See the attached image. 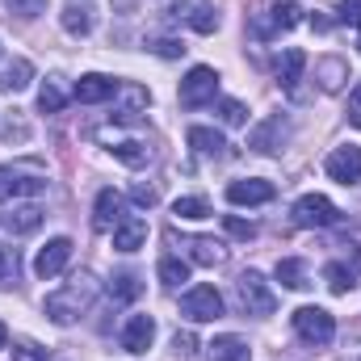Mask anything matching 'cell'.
<instances>
[{
  "mask_svg": "<svg viewBox=\"0 0 361 361\" xmlns=\"http://www.w3.org/2000/svg\"><path fill=\"white\" fill-rule=\"evenodd\" d=\"M92 298H97V281H92L89 273H80V277H72L68 286L51 290L42 307H47L51 324L68 328V324H76V319H80V311H89V307H92Z\"/></svg>",
  "mask_w": 361,
  "mask_h": 361,
  "instance_id": "cell-1",
  "label": "cell"
},
{
  "mask_svg": "<svg viewBox=\"0 0 361 361\" xmlns=\"http://www.w3.org/2000/svg\"><path fill=\"white\" fill-rule=\"evenodd\" d=\"M294 332H298L311 349H324V345H332V336H336V319H332L324 307H298V311H294Z\"/></svg>",
  "mask_w": 361,
  "mask_h": 361,
  "instance_id": "cell-2",
  "label": "cell"
},
{
  "mask_svg": "<svg viewBox=\"0 0 361 361\" xmlns=\"http://www.w3.org/2000/svg\"><path fill=\"white\" fill-rule=\"evenodd\" d=\"M235 294H240V307H244V315H273V307H277V294L269 290V281H265L257 269L240 273V281H235Z\"/></svg>",
  "mask_w": 361,
  "mask_h": 361,
  "instance_id": "cell-3",
  "label": "cell"
},
{
  "mask_svg": "<svg viewBox=\"0 0 361 361\" xmlns=\"http://www.w3.org/2000/svg\"><path fill=\"white\" fill-rule=\"evenodd\" d=\"M214 97H219V72L206 68V63L189 68V76L180 80V105L185 109H197V105H210Z\"/></svg>",
  "mask_w": 361,
  "mask_h": 361,
  "instance_id": "cell-4",
  "label": "cell"
},
{
  "mask_svg": "<svg viewBox=\"0 0 361 361\" xmlns=\"http://www.w3.org/2000/svg\"><path fill=\"white\" fill-rule=\"evenodd\" d=\"M180 315H185L189 324H210V319L223 315V294H219L214 286H193V290H185V298H180Z\"/></svg>",
  "mask_w": 361,
  "mask_h": 361,
  "instance_id": "cell-5",
  "label": "cell"
},
{
  "mask_svg": "<svg viewBox=\"0 0 361 361\" xmlns=\"http://www.w3.org/2000/svg\"><path fill=\"white\" fill-rule=\"evenodd\" d=\"M294 227H336L341 223V210L324 197V193H307L294 202Z\"/></svg>",
  "mask_w": 361,
  "mask_h": 361,
  "instance_id": "cell-6",
  "label": "cell"
},
{
  "mask_svg": "<svg viewBox=\"0 0 361 361\" xmlns=\"http://www.w3.org/2000/svg\"><path fill=\"white\" fill-rule=\"evenodd\" d=\"M302 21V8L294 4V0H286V4H273L265 13H257L252 17V34L257 38H273V34H281V30H294Z\"/></svg>",
  "mask_w": 361,
  "mask_h": 361,
  "instance_id": "cell-7",
  "label": "cell"
},
{
  "mask_svg": "<svg viewBox=\"0 0 361 361\" xmlns=\"http://www.w3.org/2000/svg\"><path fill=\"white\" fill-rule=\"evenodd\" d=\"M286 139H290V118H286V114H273V118H265V122L248 135V147L261 152V156H273Z\"/></svg>",
  "mask_w": 361,
  "mask_h": 361,
  "instance_id": "cell-8",
  "label": "cell"
},
{
  "mask_svg": "<svg viewBox=\"0 0 361 361\" xmlns=\"http://www.w3.org/2000/svg\"><path fill=\"white\" fill-rule=\"evenodd\" d=\"M68 261H72V240H68V235L47 240V248L34 257V273H38L42 281H51V277H59V273L68 269Z\"/></svg>",
  "mask_w": 361,
  "mask_h": 361,
  "instance_id": "cell-9",
  "label": "cell"
},
{
  "mask_svg": "<svg viewBox=\"0 0 361 361\" xmlns=\"http://www.w3.org/2000/svg\"><path fill=\"white\" fill-rule=\"evenodd\" d=\"M324 169H328V177L341 180V185H357V180H361V147H357V143L336 147V152L324 160Z\"/></svg>",
  "mask_w": 361,
  "mask_h": 361,
  "instance_id": "cell-10",
  "label": "cell"
},
{
  "mask_svg": "<svg viewBox=\"0 0 361 361\" xmlns=\"http://www.w3.org/2000/svg\"><path fill=\"white\" fill-rule=\"evenodd\" d=\"M122 219H126L122 193H118V189H101V193H97V206H92V227H97V231H114Z\"/></svg>",
  "mask_w": 361,
  "mask_h": 361,
  "instance_id": "cell-11",
  "label": "cell"
},
{
  "mask_svg": "<svg viewBox=\"0 0 361 361\" xmlns=\"http://www.w3.org/2000/svg\"><path fill=\"white\" fill-rule=\"evenodd\" d=\"M273 193H277V189L261 177L231 180V185H227V202H231V206H265V202H273Z\"/></svg>",
  "mask_w": 361,
  "mask_h": 361,
  "instance_id": "cell-12",
  "label": "cell"
},
{
  "mask_svg": "<svg viewBox=\"0 0 361 361\" xmlns=\"http://www.w3.org/2000/svg\"><path fill=\"white\" fill-rule=\"evenodd\" d=\"M47 189L42 177H25L17 169H0V202H17V197H38Z\"/></svg>",
  "mask_w": 361,
  "mask_h": 361,
  "instance_id": "cell-13",
  "label": "cell"
},
{
  "mask_svg": "<svg viewBox=\"0 0 361 361\" xmlns=\"http://www.w3.org/2000/svg\"><path fill=\"white\" fill-rule=\"evenodd\" d=\"M156 341V319L152 315H130L126 328H122V349L126 353H147Z\"/></svg>",
  "mask_w": 361,
  "mask_h": 361,
  "instance_id": "cell-14",
  "label": "cell"
},
{
  "mask_svg": "<svg viewBox=\"0 0 361 361\" xmlns=\"http://www.w3.org/2000/svg\"><path fill=\"white\" fill-rule=\"evenodd\" d=\"M173 8H177V13H169V17H185V25H193L197 34H214V30H219V13H214L206 0H180Z\"/></svg>",
  "mask_w": 361,
  "mask_h": 361,
  "instance_id": "cell-15",
  "label": "cell"
},
{
  "mask_svg": "<svg viewBox=\"0 0 361 361\" xmlns=\"http://www.w3.org/2000/svg\"><path fill=\"white\" fill-rule=\"evenodd\" d=\"M143 244H147V219L126 214V219L114 227V248H118V252H139Z\"/></svg>",
  "mask_w": 361,
  "mask_h": 361,
  "instance_id": "cell-16",
  "label": "cell"
},
{
  "mask_svg": "<svg viewBox=\"0 0 361 361\" xmlns=\"http://www.w3.org/2000/svg\"><path fill=\"white\" fill-rule=\"evenodd\" d=\"M248 357H252V349H248V341L235 336V332H223V336H214V341L206 345V361H248Z\"/></svg>",
  "mask_w": 361,
  "mask_h": 361,
  "instance_id": "cell-17",
  "label": "cell"
},
{
  "mask_svg": "<svg viewBox=\"0 0 361 361\" xmlns=\"http://www.w3.org/2000/svg\"><path fill=\"white\" fill-rule=\"evenodd\" d=\"M109 97H118V80H109L101 72H89V76L76 80V101L80 105H97V101H109Z\"/></svg>",
  "mask_w": 361,
  "mask_h": 361,
  "instance_id": "cell-18",
  "label": "cell"
},
{
  "mask_svg": "<svg viewBox=\"0 0 361 361\" xmlns=\"http://www.w3.org/2000/svg\"><path fill=\"white\" fill-rule=\"evenodd\" d=\"M101 139H105L109 152H114L122 164H130V169H143V164L152 160V147H143L139 139H114V135H105V130H101Z\"/></svg>",
  "mask_w": 361,
  "mask_h": 361,
  "instance_id": "cell-19",
  "label": "cell"
},
{
  "mask_svg": "<svg viewBox=\"0 0 361 361\" xmlns=\"http://www.w3.org/2000/svg\"><path fill=\"white\" fill-rule=\"evenodd\" d=\"M189 147L197 152V156H231L227 152V139L219 135V130H210V126H189Z\"/></svg>",
  "mask_w": 361,
  "mask_h": 361,
  "instance_id": "cell-20",
  "label": "cell"
},
{
  "mask_svg": "<svg viewBox=\"0 0 361 361\" xmlns=\"http://www.w3.org/2000/svg\"><path fill=\"white\" fill-rule=\"evenodd\" d=\"M38 223H42V210H38V206L0 214V231H8V235H30V231H38Z\"/></svg>",
  "mask_w": 361,
  "mask_h": 361,
  "instance_id": "cell-21",
  "label": "cell"
},
{
  "mask_svg": "<svg viewBox=\"0 0 361 361\" xmlns=\"http://www.w3.org/2000/svg\"><path fill=\"white\" fill-rule=\"evenodd\" d=\"M315 80H319V89H324V92H336L345 80H349V63H345V59H336V55H328V59H319V63H315Z\"/></svg>",
  "mask_w": 361,
  "mask_h": 361,
  "instance_id": "cell-22",
  "label": "cell"
},
{
  "mask_svg": "<svg viewBox=\"0 0 361 361\" xmlns=\"http://www.w3.org/2000/svg\"><path fill=\"white\" fill-rule=\"evenodd\" d=\"M302 68H307V55H302L298 47H286V51L277 55V80H281V89H294L298 76H302Z\"/></svg>",
  "mask_w": 361,
  "mask_h": 361,
  "instance_id": "cell-23",
  "label": "cell"
},
{
  "mask_svg": "<svg viewBox=\"0 0 361 361\" xmlns=\"http://www.w3.org/2000/svg\"><path fill=\"white\" fill-rule=\"evenodd\" d=\"M185 248H189L193 265H206V269H214V265H223V261H227L223 244H219V240H210V235H197V240H189Z\"/></svg>",
  "mask_w": 361,
  "mask_h": 361,
  "instance_id": "cell-24",
  "label": "cell"
},
{
  "mask_svg": "<svg viewBox=\"0 0 361 361\" xmlns=\"http://www.w3.org/2000/svg\"><path fill=\"white\" fill-rule=\"evenodd\" d=\"M118 92H122V105H118V114H114L118 122H135V118L147 109V101H152L147 89H139V85H118Z\"/></svg>",
  "mask_w": 361,
  "mask_h": 361,
  "instance_id": "cell-25",
  "label": "cell"
},
{
  "mask_svg": "<svg viewBox=\"0 0 361 361\" xmlns=\"http://www.w3.org/2000/svg\"><path fill=\"white\" fill-rule=\"evenodd\" d=\"M63 30L68 34H76V38H85L92 30V4L89 0H72L68 8H63Z\"/></svg>",
  "mask_w": 361,
  "mask_h": 361,
  "instance_id": "cell-26",
  "label": "cell"
},
{
  "mask_svg": "<svg viewBox=\"0 0 361 361\" xmlns=\"http://www.w3.org/2000/svg\"><path fill=\"white\" fill-rule=\"evenodd\" d=\"M277 281H281L286 290H307V286H311L307 265H302L298 257H286V261H277Z\"/></svg>",
  "mask_w": 361,
  "mask_h": 361,
  "instance_id": "cell-27",
  "label": "cell"
},
{
  "mask_svg": "<svg viewBox=\"0 0 361 361\" xmlns=\"http://www.w3.org/2000/svg\"><path fill=\"white\" fill-rule=\"evenodd\" d=\"M30 80H34V68H30L25 59H13V63L0 72V92H21Z\"/></svg>",
  "mask_w": 361,
  "mask_h": 361,
  "instance_id": "cell-28",
  "label": "cell"
},
{
  "mask_svg": "<svg viewBox=\"0 0 361 361\" xmlns=\"http://www.w3.org/2000/svg\"><path fill=\"white\" fill-rule=\"evenodd\" d=\"M324 281H328L332 294H349L357 286V273L349 269V265H341V261H332V265H324Z\"/></svg>",
  "mask_w": 361,
  "mask_h": 361,
  "instance_id": "cell-29",
  "label": "cell"
},
{
  "mask_svg": "<svg viewBox=\"0 0 361 361\" xmlns=\"http://www.w3.org/2000/svg\"><path fill=\"white\" fill-rule=\"evenodd\" d=\"M139 294H143V281H139L135 273H118V277L109 281V298H114V302H135Z\"/></svg>",
  "mask_w": 361,
  "mask_h": 361,
  "instance_id": "cell-30",
  "label": "cell"
},
{
  "mask_svg": "<svg viewBox=\"0 0 361 361\" xmlns=\"http://www.w3.org/2000/svg\"><path fill=\"white\" fill-rule=\"evenodd\" d=\"M156 273H160V281H164L169 290H177L180 281H189V265H185V261H177V257H164V261L156 265Z\"/></svg>",
  "mask_w": 361,
  "mask_h": 361,
  "instance_id": "cell-31",
  "label": "cell"
},
{
  "mask_svg": "<svg viewBox=\"0 0 361 361\" xmlns=\"http://www.w3.org/2000/svg\"><path fill=\"white\" fill-rule=\"evenodd\" d=\"M173 214L177 219H206L210 214V202L206 197H177L173 202Z\"/></svg>",
  "mask_w": 361,
  "mask_h": 361,
  "instance_id": "cell-32",
  "label": "cell"
},
{
  "mask_svg": "<svg viewBox=\"0 0 361 361\" xmlns=\"http://www.w3.org/2000/svg\"><path fill=\"white\" fill-rule=\"evenodd\" d=\"M63 101H68V97H63V89H59L55 80H47V85L38 89V109H42V114H59Z\"/></svg>",
  "mask_w": 361,
  "mask_h": 361,
  "instance_id": "cell-33",
  "label": "cell"
},
{
  "mask_svg": "<svg viewBox=\"0 0 361 361\" xmlns=\"http://www.w3.org/2000/svg\"><path fill=\"white\" fill-rule=\"evenodd\" d=\"M17 273H21V257H17V248L0 244V286H4V281H17Z\"/></svg>",
  "mask_w": 361,
  "mask_h": 361,
  "instance_id": "cell-34",
  "label": "cell"
},
{
  "mask_svg": "<svg viewBox=\"0 0 361 361\" xmlns=\"http://www.w3.org/2000/svg\"><path fill=\"white\" fill-rule=\"evenodd\" d=\"M219 118H223L227 126H244V122H248V114H244L240 101H223V105H219Z\"/></svg>",
  "mask_w": 361,
  "mask_h": 361,
  "instance_id": "cell-35",
  "label": "cell"
},
{
  "mask_svg": "<svg viewBox=\"0 0 361 361\" xmlns=\"http://www.w3.org/2000/svg\"><path fill=\"white\" fill-rule=\"evenodd\" d=\"M223 227H227L235 240H252V235H257V227H252V223H244V219H235V214H227V219H223Z\"/></svg>",
  "mask_w": 361,
  "mask_h": 361,
  "instance_id": "cell-36",
  "label": "cell"
},
{
  "mask_svg": "<svg viewBox=\"0 0 361 361\" xmlns=\"http://www.w3.org/2000/svg\"><path fill=\"white\" fill-rule=\"evenodd\" d=\"M8 8L17 17H38V13H47V0H8Z\"/></svg>",
  "mask_w": 361,
  "mask_h": 361,
  "instance_id": "cell-37",
  "label": "cell"
},
{
  "mask_svg": "<svg viewBox=\"0 0 361 361\" xmlns=\"http://www.w3.org/2000/svg\"><path fill=\"white\" fill-rule=\"evenodd\" d=\"M336 21H345V25H361V0H341Z\"/></svg>",
  "mask_w": 361,
  "mask_h": 361,
  "instance_id": "cell-38",
  "label": "cell"
},
{
  "mask_svg": "<svg viewBox=\"0 0 361 361\" xmlns=\"http://www.w3.org/2000/svg\"><path fill=\"white\" fill-rule=\"evenodd\" d=\"M13 361H47V349H38V345L21 341V345L13 349Z\"/></svg>",
  "mask_w": 361,
  "mask_h": 361,
  "instance_id": "cell-39",
  "label": "cell"
},
{
  "mask_svg": "<svg viewBox=\"0 0 361 361\" xmlns=\"http://www.w3.org/2000/svg\"><path fill=\"white\" fill-rule=\"evenodd\" d=\"M152 51H156L160 59H177V55H185V47H180L177 38H160V42H152Z\"/></svg>",
  "mask_w": 361,
  "mask_h": 361,
  "instance_id": "cell-40",
  "label": "cell"
},
{
  "mask_svg": "<svg viewBox=\"0 0 361 361\" xmlns=\"http://www.w3.org/2000/svg\"><path fill=\"white\" fill-rule=\"evenodd\" d=\"M130 197H135L139 206H156V202H160V189H156V185H135Z\"/></svg>",
  "mask_w": 361,
  "mask_h": 361,
  "instance_id": "cell-41",
  "label": "cell"
},
{
  "mask_svg": "<svg viewBox=\"0 0 361 361\" xmlns=\"http://www.w3.org/2000/svg\"><path fill=\"white\" fill-rule=\"evenodd\" d=\"M193 349H197V341H193L189 332H177V336H173V353H177V357H193Z\"/></svg>",
  "mask_w": 361,
  "mask_h": 361,
  "instance_id": "cell-42",
  "label": "cell"
},
{
  "mask_svg": "<svg viewBox=\"0 0 361 361\" xmlns=\"http://www.w3.org/2000/svg\"><path fill=\"white\" fill-rule=\"evenodd\" d=\"M349 122H353V126L361 130V85L349 92Z\"/></svg>",
  "mask_w": 361,
  "mask_h": 361,
  "instance_id": "cell-43",
  "label": "cell"
},
{
  "mask_svg": "<svg viewBox=\"0 0 361 361\" xmlns=\"http://www.w3.org/2000/svg\"><path fill=\"white\" fill-rule=\"evenodd\" d=\"M4 341H8V332H4V324H0V349H4Z\"/></svg>",
  "mask_w": 361,
  "mask_h": 361,
  "instance_id": "cell-44",
  "label": "cell"
},
{
  "mask_svg": "<svg viewBox=\"0 0 361 361\" xmlns=\"http://www.w3.org/2000/svg\"><path fill=\"white\" fill-rule=\"evenodd\" d=\"M357 47H361V42H357Z\"/></svg>",
  "mask_w": 361,
  "mask_h": 361,
  "instance_id": "cell-45",
  "label": "cell"
}]
</instances>
